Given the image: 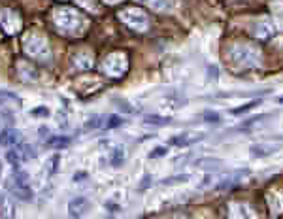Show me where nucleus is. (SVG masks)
<instances>
[{"mask_svg": "<svg viewBox=\"0 0 283 219\" xmlns=\"http://www.w3.org/2000/svg\"><path fill=\"white\" fill-rule=\"evenodd\" d=\"M53 19H55L59 29L64 30V32H72V34H78V32H81L87 27V19L83 15L80 14L78 10L66 8V6L57 8L53 12Z\"/></svg>", "mask_w": 283, "mask_h": 219, "instance_id": "nucleus-1", "label": "nucleus"}, {"mask_svg": "<svg viewBox=\"0 0 283 219\" xmlns=\"http://www.w3.org/2000/svg\"><path fill=\"white\" fill-rule=\"evenodd\" d=\"M12 193L19 200H30L32 199V187H30V179L25 170L14 168V174H12Z\"/></svg>", "mask_w": 283, "mask_h": 219, "instance_id": "nucleus-2", "label": "nucleus"}, {"mask_svg": "<svg viewBox=\"0 0 283 219\" xmlns=\"http://www.w3.org/2000/svg\"><path fill=\"white\" fill-rule=\"evenodd\" d=\"M119 19L134 30H145L149 27V19L145 12H142L140 8H125L119 12Z\"/></svg>", "mask_w": 283, "mask_h": 219, "instance_id": "nucleus-3", "label": "nucleus"}, {"mask_svg": "<svg viewBox=\"0 0 283 219\" xmlns=\"http://www.w3.org/2000/svg\"><path fill=\"white\" fill-rule=\"evenodd\" d=\"M232 59L243 70H251L255 66H259V55H257V51H255L253 47H249V45H236V47H232Z\"/></svg>", "mask_w": 283, "mask_h": 219, "instance_id": "nucleus-4", "label": "nucleus"}, {"mask_svg": "<svg viewBox=\"0 0 283 219\" xmlns=\"http://www.w3.org/2000/svg\"><path fill=\"white\" fill-rule=\"evenodd\" d=\"M23 45H25V51L34 59H45L49 55V47H47L45 38H42V36L36 34V32L27 34V38L23 40Z\"/></svg>", "mask_w": 283, "mask_h": 219, "instance_id": "nucleus-5", "label": "nucleus"}, {"mask_svg": "<svg viewBox=\"0 0 283 219\" xmlns=\"http://www.w3.org/2000/svg\"><path fill=\"white\" fill-rule=\"evenodd\" d=\"M127 66H128L127 57H125L123 53H119V51L108 55V57L104 59V62H102L104 72L110 74V76H121V74L127 70Z\"/></svg>", "mask_w": 283, "mask_h": 219, "instance_id": "nucleus-6", "label": "nucleus"}, {"mask_svg": "<svg viewBox=\"0 0 283 219\" xmlns=\"http://www.w3.org/2000/svg\"><path fill=\"white\" fill-rule=\"evenodd\" d=\"M206 138V132H197V131H185L182 134H176L172 136L168 140L170 146H176V147H185V146H191V144H197L200 140Z\"/></svg>", "mask_w": 283, "mask_h": 219, "instance_id": "nucleus-7", "label": "nucleus"}, {"mask_svg": "<svg viewBox=\"0 0 283 219\" xmlns=\"http://www.w3.org/2000/svg\"><path fill=\"white\" fill-rule=\"evenodd\" d=\"M0 25L4 27L6 32L14 34V32H17V30L21 29V19L12 10H4V12H0Z\"/></svg>", "mask_w": 283, "mask_h": 219, "instance_id": "nucleus-8", "label": "nucleus"}, {"mask_svg": "<svg viewBox=\"0 0 283 219\" xmlns=\"http://www.w3.org/2000/svg\"><path fill=\"white\" fill-rule=\"evenodd\" d=\"M89 208H91V204L85 197H76L68 202V214L72 218H81L89 212Z\"/></svg>", "mask_w": 283, "mask_h": 219, "instance_id": "nucleus-9", "label": "nucleus"}, {"mask_svg": "<svg viewBox=\"0 0 283 219\" xmlns=\"http://www.w3.org/2000/svg\"><path fill=\"white\" fill-rule=\"evenodd\" d=\"M17 210L8 193H0V218H15Z\"/></svg>", "mask_w": 283, "mask_h": 219, "instance_id": "nucleus-10", "label": "nucleus"}, {"mask_svg": "<svg viewBox=\"0 0 283 219\" xmlns=\"http://www.w3.org/2000/svg\"><path fill=\"white\" fill-rule=\"evenodd\" d=\"M17 132L14 131L12 125H6L0 129V146L2 147H12V146H17Z\"/></svg>", "mask_w": 283, "mask_h": 219, "instance_id": "nucleus-11", "label": "nucleus"}, {"mask_svg": "<svg viewBox=\"0 0 283 219\" xmlns=\"http://www.w3.org/2000/svg\"><path fill=\"white\" fill-rule=\"evenodd\" d=\"M253 32L261 42H268L270 38L274 36V32H276V30H274V25H272V23H268V21H263V23H257V25H255Z\"/></svg>", "mask_w": 283, "mask_h": 219, "instance_id": "nucleus-12", "label": "nucleus"}, {"mask_svg": "<svg viewBox=\"0 0 283 219\" xmlns=\"http://www.w3.org/2000/svg\"><path fill=\"white\" fill-rule=\"evenodd\" d=\"M280 147H274V146H266V144H257L253 146L249 151H251V155L255 157H266V155H272V153H276Z\"/></svg>", "mask_w": 283, "mask_h": 219, "instance_id": "nucleus-13", "label": "nucleus"}, {"mask_svg": "<svg viewBox=\"0 0 283 219\" xmlns=\"http://www.w3.org/2000/svg\"><path fill=\"white\" fill-rule=\"evenodd\" d=\"M70 138L68 136H51L47 142H45V146L49 147H55V149H61V147H68L70 146Z\"/></svg>", "mask_w": 283, "mask_h": 219, "instance_id": "nucleus-14", "label": "nucleus"}, {"mask_svg": "<svg viewBox=\"0 0 283 219\" xmlns=\"http://www.w3.org/2000/svg\"><path fill=\"white\" fill-rule=\"evenodd\" d=\"M6 104H21V99L12 91L0 89V106H6Z\"/></svg>", "mask_w": 283, "mask_h": 219, "instance_id": "nucleus-15", "label": "nucleus"}, {"mask_svg": "<svg viewBox=\"0 0 283 219\" xmlns=\"http://www.w3.org/2000/svg\"><path fill=\"white\" fill-rule=\"evenodd\" d=\"M102 125H104V117L99 116V114H95V116L89 117V119L85 121L83 129L85 131H97V129H102Z\"/></svg>", "mask_w": 283, "mask_h": 219, "instance_id": "nucleus-16", "label": "nucleus"}, {"mask_svg": "<svg viewBox=\"0 0 283 219\" xmlns=\"http://www.w3.org/2000/svg\"><path fill=\"white\" fill-rule=\"evenodd\" d=\"M125 162V149L123 147H115L110 155V164L112 166H121Z\"/></svg>", "mask_w": 283, "mask_h": 219, "instance_id": "nucleus-17", "label": "nucleus"}, {"mask_svg": "<svg viewBox=\"0 0 283 219\" xmlns=\"http://www.w3.org/2000/svg\"><path fill=\"white\" fill-rule=\"evenodd\" d=\"M59 164H61V157H59V155L49 157V161H47V164H45V168H47V176H55L57 170H59Z\"/></svg>", "mask_w": 283, "mask_h": 219, "instance_id": "nucleus-18", "label": "nucleus"}, {"mask_svg": "<svg viewBox=\"0 0 283 219\" xmlns=\"http://www.w3.org/2000/svg\"><path fill=\"white\" fill-rule=\"evenodd\" d=\"M113 104H115V106H117L119 110H123L125 114H130V116H134V114H136L134 106H132L130 102H127L125 99H121V100H119V99H115V100H113Z\"/></svg>", "mask_w": 283, "mask_h": 219, "instance_id": "nucleus-19", "label": "nucleus"}, {"mask_svg": "<svg viewBox=\"0 0 283 219\" xmlns=\"http://www.w3.org/2000/svg\"><path fill=\"white\" fill-rule=\"evenodd\" d=\"M261 102H263V100L259 99V100H253V102H249V104H243V106H238V108H234V110H232L230 114H232V116H240V114H243V112H249V110H253L255 106H259V104H261Z\"/></svg>", "mask_w": 283, "mask_h": 219, "instance_id": "nucleus-20", "label": "nucleus"}, {"mask_svg": "<svg viewBox=\"0 0 283 219\" xmlns=\"http://www.w3.org/2000/svg\"><path fill=\"white\" fill-rule=\"evenodd\" d=\"M170 121H172L170 117H159V116L143 117V123H147V125H166V123H170Z\"/></svg>", "mask_w": 283, "mask_h": 219, "instance_id": "nucleus-21", "label": "nucleus"}, {"mask_svg": "<svg viewBox=\"0 0 283 219\" xmlns=\"http://www.w3.org/2000/svg\"><path fill=\"white\" fill-rule=\"evenodd\" d=\"M125 121L121 119V117H117V116H112V117H108V119H104V129H113V127H119V125H123Z\"/></svg>", "mask_w": 283, "mask_h": 219, "instance_id": "nucleus-22", "label": "nucleus"}, {"mask_svg": "<svg viewBox=\"0 0 283 219\" xmlns=\"http://www.w3.org/2000/svg\"><path fill=\"white\" fill-rule=\"evenodd\" d=\"M30 116L32 117H49V108H45V106L32 108V110H30Z\"/></svg>", "mask_w": 283, "mask_h": 219, "instance_id": "nucleus-23", "label": "nucleus"}, {"mask_svg": "<svg viewBox=\"0 0 283 219\" xmlns=\"http://www.w3.org/2000/svg\"><path fill=\"white\" fill-rule=\"evenodd\" d=\"M266 114H264V116H257V117H251V119H249V121H245V123H242L240 127H238V131H247V127H249V125H253V123H259V121H263V119H266Z\"/></svg>", "mask_w": 283, "mask_h": 219, "instance_id": "nucleus-24", "label": "nucleus"}, {"mask_svg": "<svg viewBox=\"0 0 283 219\" xmlns=\"http://www.w3.org/2000/svg\"><path fill=\"white\" fill-rule=\"evenodd\" d=\"M81 8H85V10H91V12H97V2L95 0H76Z\"/></svg>", "mask_w": 283, "mask_h": 219, "instance_id": "nucleus-25", "label": "nucleus"}, {"mask_svg": "<svg viewBox=\"0 0 283 219\" xmlns=\"http://www.w3.org/2000/svg\"><path fill=\"white\" fill-rule=\"evenodd\" d=\"M206 116H202V119L204 121H208V123H217L219 119H221V116L217 114V112H204Z\"/></svg>", "mask_w": 283, "mask_h": 219, "instance_id": "nucleus-26", "label": "nucleus"}, {"mask_svg": "<svg viewBox=\"0 0 283 219\" xmlns=\"http://www.w3.org/2000/svg\"><path fill=\"white\" fill-rule=\"evenodd\" d=\"M195 164L197 166H208V168H212V166H219L221 162L217 161V159H204V161H197Z\"/></svg>", "mask_w": 283, "mask_h": 219, "instance_id": "nucleus-27", "label": "nucleus"}, {"mask_svg": "<svg viewBox=\"0 0 283 219\" xmlns=\"http://www.w3.org/2000/svg\"><path fill=\"white\" fill-rule=\"evenodd\" d=\"M189 174L185 176H176V178H168V179H162V185H168V183H176V181H187Z\"/></svg>", "mask_w": 283, "mask_h": 219, "instance_id": "nucleus-28", "label": "nucleus"}, {"mask_svg": "<svg viewBox=\"0 0 283 219\" xmlns=\"http://www.w3.org/2000/svg\"><path fill=\"white\" fill-rule=\"evenodd\" d=\"M166 153H168V147H157V149H153V151L149 153V157L155 159V157H162V155H166Z\"/></svg>", "mask_w": 283, "mask_h": 219, "instance_id": "nucleus-29", "label": "nucleus"}, {"mask_svg": "<svg viewBox=\"0 0 283 219\" xmlns=\"http://www.w3.org/2000/svg\"><path fill=\"white\" fill-rule=\"evenodd\" d=\"M85 178V172H78V176H74V181H76V179H83Z\"/></svg>", "mask_w": 283, "mask_h": 219, "instance_id": "nucleus-30", "label": "nucleus"}, {"mask_svg": "<svg viewBox=\"0 0 283 219\" xmlns=\"http://www.w3.org/2000/svg\"><path fill=\"white\" fill-rule=\"evenodd\" d=\"M104 2H108V4H115V2H119V0H104Z\"/></svg>", "mask_w": 283, "mask_h": 219, "instance_id": "nucleus-31", "label": "nucleus"}, {"mask_svg": "<svg viewBox=\"0 0 283 219\" xmlns=\"http://www.w3.org/2000/svg\"><path fill=\"white\" fill-rule=\"evenodd\" d=\"M276 100H278V102H280V104H283V97H280V99H276Z\"/></svg>", "mask_w": 283, "mask_h": 219, "instance_id": "nucleus-32", "label": "nucleus"}]
</instances>
